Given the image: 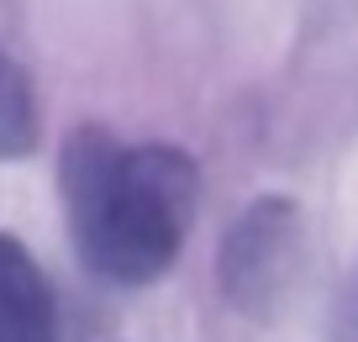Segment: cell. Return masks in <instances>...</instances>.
<instances>
[{"mask_svg": "<svg viewBox=\"0 0 358 342\" xmlns=\"http://www.w3.org/2000/svg\"><path fill=\"white\" fill-rule=\"evenodd\" d=\"M58 190L79 264L106 285L143 290L185 253L201 169L174 143H127L85 122L58 148Z\"/></svg>", "mask_w": 358, "mask_h": 342, "instance_id": "1", "label": "cell"}, {"mask_svg": "<svg viewBox=\"0 0 358 342\" xmlns=\"http://www.w3.org/2000/svg\"><path fill=\"white\" fill-rule=\"evenodd\" d=\"M306 253V221L295 211V200L264 195L227 227V243L216 253V279L222 295L232 300L243 316L268 321L285 306L295 274H301Z\"/></svg>", "mask_w": 358, "mask_h": 342, "instance_id": "2", "label": "cell"}, {"mask_svg": "<svg viewBox=\"0 0 358 342\" xmlns=\"http://www.w3.org/2000/svg\"><path fill=\"white\" fill-rule=\"evenodd\" d=\"M0 342H58V300L22 237L0 232Z\"/></svg>", "mask_w": 358, "mask_h": 342, "instance_id": "3", "label": "cell"}, {"mask_svg": "<svg viewBox=\"0 0 358 342\" xmlns=\"http://www.w3.org/2000/svg\"><path fill=\"white\" fill-rule=\"evenodd\" d=\"M43 143V116H37V90L27 69L0 48V164L37 153Z\"/></svg>", "mask_w": 358, "mask_h": 342, "instance_id": "4", "label": "cell"}]
</instances>
